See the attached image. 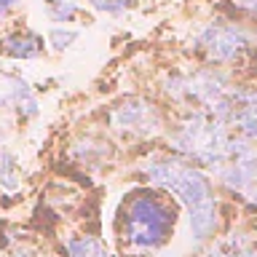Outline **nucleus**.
I'll return each mask as SVG.
<instances>
[{"instance_id":"1","label":"nucleus","mask_w":257,"mask_h":257,"mask_svg":"<svg viewBox=\"0 0 257 257\" xmlns=\"http://www.w3.org/2000/svg\"><path fill=\"white\" fill-rule=\"evenodd\" d=\"M142 174L153 188L172 193L188 212V228L196 246H206L220 230V204L206 172L177 156H153L142 164Z\"/></svg>"},{"instance_id":"2","label":"nucleus","mask_w":257,"mask_h":257,"mask_svg":"<svg viewBox=\"0 0 257 257\" xmlns=\"http://www.w3.org/2000/svg\"><path fill=\"white\" fill-rule=\"evenodd\" d=\"M177 209L156 188L132 190L118 206L115 241L123 257H153L174 236Z\"/></svg>"},{"instance_id":"3","label":"nucleus","mask_w":257,"mask_h":257,"mask_svg":"<svg viewBox=\"0 0 257 257\" xmlns=\"http://www.w3.org/2000/svg\"><path fill=\"white\" fill-rule=\"evenodd\" d=\"M230 128L204 110H188L169 128L166 142L177 158L198 166L201 172H217L230 158Z\"/></svg>"},{"instance_id":"4","label":"nucleus","mask_w":257,"mask_h":257,"mask_svg":"<svg viewBox=\"0 0 257 257\" xmlns=\"http://www.w3.org/2000/svg\"><path fill=\"white\" fill-rule=\"evenodd\" d=\"M214 177L225 190L238 196L246 206L257 209V145L233 137L228 164L217 169Z\"/></svg>"},{"instance_id":"5","label":"nucleus","mask_w":257,"mask_h":257,"mask_svg":"<svg viewBox=\"0 0 257 257\" xmlns=\"http://www.w3.org/2000/svg\"><path fill=\"white\" fill-rule=\"evenodd\" d=\"M107 123L112 128V134L123 137L128 142H142V140H153V137L164 134V112L150 99L128 96V99L118 102L110 110Z\"/></svg>"},{"instance_id":"6","label":"nucleus","mask_w":257,"mask_h":257,"mask_svg":"<svg viewBox=\"0 0 257 257\" xmlns=\"http://www.w3.org/2000/svg\"><path fill=\"white\" fill-rule=\"evenodd\" d=\"M249 40L252 38L241 24L217 19L198 32L193 46L209 62V67H222V64H233L244 56V51L249 48Z\"/></svg>"},{"instance_id":"7","label":"nucleus","mask_w":257,"mask_h":257,"mask_svg":"<svg viewBox=\"0 0 257 257\" xmlns=\"http://www.w3.org/2000/svg\"><path fill=\"white\" fill-rule=\"evenodd\" d=\"M0 112H14L22 120H30L38 115L40 104L27 80H22L19 75H11V72H0Z\"/></svg>"},{"instance_id":"8","label":"nucleus","mask_w":257,"mask_h":257,"mask_svg":"<svg viewBox=\"0 0 257 257\" xmlns=\"http://www.w3.org/2000/svg\"><path fill=\"white\" fill-rule=\"evenodd\" d=\"M0 51L11 59H38L46 51V40L32 30H14L0 38Z\"/></svg>"},{"instance_id":"9","label":"nucleus","mask_w":257,"mask_h":257,"mask_svg":"<svg viewBox=\"0 0 257 257\" xmlns=\"http://www.w3.org/2000/svg\"><path fill=\"white\" fill-rule=\"evenodd\" d=\"M64 257H112L107 244L91 233H72L64 238Z\"/></svg>"},{"instance_id":"10","label":"nucleus","mask_w":257,"mask_h":257,"mask_svg":"<svg viewBox=\"0 0 257 257\" xmlns=\"http://www.w3.org/2000/svg\"><path fill=\"white\" fill-rule=\"evenodd\" d=\"M107 142H102L99 137H83L80 142L72 145V156H75L86 169H94L96 164H102L107 158Z\"/></svg>"},{"instance_id":"11","label":"nucleus","mask_w":257,"mask_h":257,"mask_svg":"<svg viewBox=\"0 0 257 257\" xmlns=\"http://www.w3.org/2000/svg\"><path fill=\"white\" fill-rule=\"evenodd\" d=\"M43 11L51 22H56L59 27H67V24L80 14V3L78 0H43Z\"/></svg>"},{"instance_id":"12","label":"nucleus","mask_w":257,"mask_h":257,"mask_svg":"<svg viewBox=\"0 0 257 257\" xmlns=\"http://www.w3.org/2000/svg\"><path fill=\"white\" fill-rule=\"evenodd\" d=\"M0 185L8 190H14L19 185V161L6 145L0 148Z\"/></svg>"},{"instance_id":"13","label":"nucleus","mask_w":257,"mask_h":257,"mask_svg":"<svg viewBox=\"0 0 257 257\" xmlns=\"http://www.w3.org/2000/svg\"><path fill=\"white\" fill-rule=\"evenodd\" d=\"M222 249L228 252V257H257V246L252 244V238L244 233H230L225 238Z\"/></svg>"},{"instance_id":"14","label":"nucleus","mask_w":257,"mask_h":257,"mask_svg":"<svg viewBox=\"0 0 257 257\" xmlns=\"http://www.w3.org/2000/svg\"><path fill=\"white\" fill-rule=\"evenodd\" d=\"M80 32L72 30V27H54L51 32H48V43H51L54 51H67V48L78 40Z\"/></svg>"},{"instance_id":"15","label":"nucleus","mask_w":257,"mask_h":257,"mask_svg":"<svg viewBox=\"0 0 257 257\" xmlns=\"http://www.w3.org/2000/svg\"><path fill=\"white\" fill-rule=\"evenodd\" d=\"M88 6L107 16H123L128 11V6H132V0H88Z\"/></svg>"},{"instance_id":"16","label":"nucleus","mask_w":257,"mask_h":257,"mask_svg":"<svg viewBox=\"0 0 257 257\" xmlns=\"http://www.w3.org/2000/svg\"><path fill=\"white\" fill-rule=\"evenodd\" d=\"M0 257H46V254H40L38 249L30 246V244H11L0 252Z\"/></svg>"},{"instance_id":"17","label":"nucleus","mask_w":257,"mask_h":257,"mask_svg":"<svg viewBox=\"0 0 257 257\" xmlns=\"http://www.w3.org/2000/svg\"><path fill=\"white\" fill-rule=\"evenodd\" d=\"M19 6H22V0H0V22L8 19V16H11Z\"/></svg>"},{"instance_id":"18","label":"nucleus","mask_w":257,"mask_h":257,"mask_svg":"<svg viewBox=\"0 0 257 257\" xmlns=\"http://www.w3.org/2000/svg\"><path fill=\"white\" fill-rule=\"evenodd\" d=\"M198 257H228V252L222 249V244H212V246H206Z\"/></svg>"}]
</instances>
